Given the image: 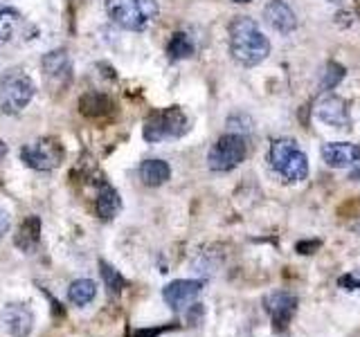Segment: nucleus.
Wrapping results in <instances>:
<instances>
[{"label":"nucleus","instance_id":"nucleus-13","mask_svg":"<svg viewBox=\"0 0 360 337\" xmlns=\"http://www.w3.org/2000/svg\"><path fill=\"white\" fill-rule=\"evenodd\" d=\"M322 160L333 166V168H342V166H352L360 160V144L352 142H329L322 146Z\"/></svg>","mask_w":360,"mask_h":337},{"label":"nucleus","instance_id":"nucleus-16","mask_svg":"<svg viewBox=\"0 0 360 337\" xmlns=\"http://www.w3.org/2000/svg\"><path fill=\"white\" fill-rule=\"evenodd\" d=\"M112 110H115V101L104 93L90 90V93H86L82 99H79V112L88 119H104V117L112 115Z\"/></svg>","mask_w":360,"mask_h":337},{"label":"nucleus","instance_id":"nucleus-9","mask_svg":"<svg viewBox=\"0 0 360 337\" xmlns=\"http://www.w3.org/2000/svg\"><path fill=\"white\" fill-rule=\"evenodd\" d=\"M202 290V281L196 279H176L162 288V299L172 310H183L194 301Z\"/></svg>","mask_w":360,"mask_h":337},{"label":"nucleus","instance_id":"nucleus-19","mask_svg":"<svg viewBox=\"0 0 360 337\" xmlns=\"http://www.w3.org/2000/svg\"><path fill=\"white\" fill-rule=\"evenodd\" d=\"M97 297V284L90 279H77L68 288V299H70L75 306H88L90 301Z\"/></svg>","mask_w":360,"mask_h":337},{"label":"nucleus","instance_id":"nucleus-12","mask_svg":"<svg viewBox=\"0 0 360 337\" xmlns=\"http://www.w3.org/2000/svg\"><path fill=\"white\" fill-rule=\"evenodd\" d=\"M315 115L318 119H322L324 124H329L333 128H347L349 126V110L345 99L329 95V97H322L315 106Z\"/></svg>","mask_w":360,"mask_h":337},{"label":"nucleus","instance_id":"nucleus-6","mask_svg":"<svg viewBox=\"0 0 360 337\" xmlns=\"http://www.w3.org/2000/svg\"><path fill=\"white\" fill-rule=\"evenodd\" d=\"M245 155H248L245 140L236 133H228V135H223V138H219L217 144L210 149L207 166L217 173H225L239 166L245 160Z\"/></svg>","mask_w":360,"mask_h":337},{"label":"nucleus","instance_id":"nucleus-4","mask_svg":"<svg viewBox=\"0 0 360 337\" xmlns=\"http://www.w3.org/2000/svg\"><path fill=\"white\" fill-rule=\"evenodd\" d=\"M189 131V119L180 106H169L162 110H153L144 119L142 135L146 142H165V140H178Z\"/></svg>","mask_w":360,"mask_h":337},{"label":"nucleus","instance_id":"nucleus-20","mask_svg":"<svg viewBox=\"0 0 360 337\" xmlns=\"http://www.w3.org/2000/svg\"><path fill=\"white\" fill-rule=\"evenodd\" d=\"M99 272H101V279H104V284L108 288L110 297H120L122 290L129 288V281L120 275V270L112 267L110 263H106L104 258H99Z\"/></svg>","mask_w":360,"mask_h":337},{"label":"nucleus","instance_id":"nucleus-8","mask_svg":"<svg viewBox=\"0 0 360 337\" xmlns=\"http://www.w3.org/2000/svg\"><path fill=\"white\" fill-rule=\"evenodd\" d=\"M300 306V299L286 290H275L264 299V310L270 315V322H273L275 331H286L288 324L292 322Z\"/></svg>","mask_w":360,"mask_h":337},{"label":"nucleus","instance_id":"nucleus-21","mask_svg":"<svg viewBox=\"0 0 360 337\" xmlns=\"http://www.w3.org/2000/svg\"><path fill=\"white\" fill-rule=\"evenodd\" d=\"M167 54L172 61H183V59H189L191 54H194V43H191L189 34L185 32H176L172 41L167 45Z\"/></svg>","mask_w":360,"mask_h":337},{"label":"nucleus","instance_id":"nucleus-24","mask_svg":"<svg viewBox=\"0 0 360 337\" xmlns=\"http://www.w3.org/2000/svg\"><path fill=\"white\" fill-rule=\"evenodd\" d=\"M338 284L345 290H360V277H354V275H342L338 279Z\"/></svg>","mask_w":360,"mask_h":337},{"label":"nucleus","instance_id":"nucleus-10","mask_svg":"<svg viewBox=\"0 0 360 337\" xmlns=\"http://www.w3.org/2000/svg\"><path fill=\"white\" fill-rule=\"evenodd\" d=\"M43 72L48 77V81L54 86V88H65L68 81H70L72 77V65H70V56H68L65 50H54V52H48L43 56Z\"/></svg>","mask_w":360,"mask_h":337},{"label":"nucleus","instance_id":"nucleus-18","mask_svg":"<svg viewBox=\"0 0 360 337\" xmlns=\"http://www.w3.org/2000/svg\"><path fill=\"white\" fill-rule=\"evenodd\" d=\"M172 178V166L165 160H144L140 164V180L146 187H160Z\"/></svg>","mask_w":360,"mask_h":337},{"label":"nucleus","instance_id":"nucleus-5","mask_svg":"<svg viewBox=\"0 0 360 337\" xmlns=\"http://www.w3.org/2000/svg\"><path fill=\"white\" fill-rule=\"evenodd\" d=\"M37 86L25 72H9L0 79V112L5 115H18L22 108H27Z\"/></svg>","mask_w":360,"mask_h":337},{"label":"nucleus","instance_id":"nucleus-23","mask_svg":"<svg viewBox=\"0 0 360 337\" xmlns=\"http://www.w3.org/2000/svg\"><path fill=\"white\" fill-rule=\"evenodd\" d=\"M176 324H167V326H151V329H133L127 333V337H160L167 331H174Z\"/></svg>","mask_w":360,"mask_h":337},{"label":"nucleus","instance_id":"nucleus-1","mask_svg":"<svg viewBox=\"0 0 360 337\" xmlns=\"http://www.w3.org/2000/svg\"><path fill=\"white\" fill-rule=\"evenodd\" d=\"M230 52L236 63L245 67L259 65L270 54V41L252 18L239 16L230 22Z\"/></svg>","mask_w":360,"mask_h":337},{"label":"nucleus","instance_id":"nucleus-15","mask_svg":"<svg viewBox=\"0 0 360 337\" xmlns=\"http://www.w3.org/2000/svg\"><path fill=\"white\" fill-rule=\"evenodd\" d=\"M95 211L101 220L115 218L122 211V198L117 194V189L108 185L104 178L97 183V198H95Z\"/></svg>","mask_w":360,"mask_h":337},{"label":"nucleus","instance_id":"nucleus-7","mask_svg":"<svg viewBox=\"0 0 360 337\" xmlns=\"http://www.w3.org/2000/svg\"><path fill=\"white\" fill-rule=\"evenodd\" d=\"M63 157L65 149L56 138H41L20 149V160L34 171H52L63 162Z\"/></svg>","mask_w":360,"mask_h":337},{"label":"nucleus","instance_id":"nucleus-29","mask_svg":"<svg viewBox=\"0 0 360 337\" xmlns=\"http://www.w3.org/2000/svg\"><path fill=\"white\" fill-rule=\"evenodd\" d=\"M331 3H340V0H331Z\"/></svg>","mask_w":360,"mask_h":337},{"label":"nucleus","instance_id":"nucleus-28","mask_svg":"<svg viewBox=\"0 0 360 337\" xmlns=\"http://www.w3.org/2000/svg\"><path fill=\"white\" fill-rule=\"evenodd\" d=\"M234 3H250V0H234Z\"/></svg>","mask_w":360,"mask_h":337},{"label":"nucleus","instance_id":"nucleus-22","mask_svg":"<svg viewBox=\"0 0 360 337\" xmlns=\"http://www.w3.org/2000/svg\"><path fill=\"white\" fill-rule=\"evenodd\" d=\"M342 77H345V67L338 65V63H329V67H326V74H324V81H322V88L329 90V88L338 86L342 81Z\"/></svg>","mask_w":360,"mask_h":337},{"label":"nucleus","instance_id":"nucleus-3","mask_svg":"<svg viewBox=\"0 0 360 337\" xmlns=\"http://www.w3.org/2000/svg\"><path fill=\"white\" fill-rule=\"evenodd\" d=\"M106 11L115 25L142 32L158 18V0H106Z\"/></svg>","mask_w":360,"mask_h":337},{"label":"nucleus","instance_id":"nucleus-17","mask_svg":"<svg viewBox=\"0 0 360 337\" xmlns=\"http://www.w3.org/2000/svg\"><path fill=\"white\" fill-rule=\"evenodd\" d=\"M41 230H43V223L39 216H27L25 220L20 223V227H18V234L14 236V245L18 247V250L22 252H37V247L41 243Z\"/></svg>","mask_w":360,"mask_h":337},{"label":"nucleus","instance_id":"nucleus-14","mask_svg":"<svg viewBox=\"0 0 360 337\" xmlns=\"http://www.w3.org/2000/svg\"><path fill=\"white\" fill-rule=\"evenodd\" d=\"M264 18L268 25L279 34H290L297 27L295 11H292L284 0H270V3L264 7Z\"/></svg>","mask_w":360,"mask_h":337},{"label":"nucleus","instance_id":"nucleus-27","mask_svg":"<svg viewBox=\"0 0 360 337\" xmlns=\"http://www.w3.org/2000/svg\"><path fill=\"white\" fill-rule=\"evenodd\" d=\"M5 155H7V144H5V142H0V160H3Z\"/></svg>","mask_w":360,"mask_h":337},{"label":"nucleus","instance_id":"nucleus-25","mask_svg":"<svg viewBox=\"0 0 360 337\" xmlns=\"http://www.w3.org/2000/svg\"><path fill=\"white\" fill-rule=\"evenodd\" d=\"M318 247H320V241H302V243L295 245V250L300 254H313L315 250H318Z\"/></svg>","mask_w":360,"mask_h":337},{"label":"nucleus","instance_id":"nucleus-26","mask_svg":"<svg viewBox=\"0 0 360 337\" xmlns=\"http://www.w3.org/2000/svg\"><path fill=\"white\" fill-rule=\"evenodd\" d=\"M9 225H11V218H9V213H7L5 209H0V236H5V234H7Z\"/></svg>","mask_w":360,"mask_h":337},{"label":"nucleus","instance_id":"nucleus-11","mask_svg":"<svg viewBox=\"0 0 360 337\" xmlns=\"http://www.w3.org/2000/svg\"><path fill=\"white\" fill-rule=\"evenodd\" d=\"M0 317H3L7 333L14 337H27L34 329V315L25 303H7Z\"/></svg>","mask_w":360,"mask_h":337},{"label":"nucleus","instance_id":"nucleus-2","mask_svg":"<svg viewBox=\"0 0 360 337\" xmlns=\"http://www.w3.org/2000/svg\"><path fill=\"white\" fill-rule=\"evenodd\" d=\"M270 164L288 183H302L309 176V157L292 138H279L270 146Z\"/></svg>","mask_w":360,"mask_h":337}]
</instances>
